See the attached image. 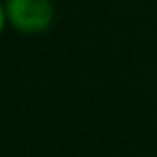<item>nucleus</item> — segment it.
<instances>
[{
    "label": "nucleus",
    "mask_w": 157,
    "mask_h": 157,
    "mask_svg": "<svg viewBox=\"0 0 157 157\" xmlns=\"http://www.w3.org/2000/svg\"><path fill=\"white\" fill-rule=\"evenodd\" d=\"M8 24V16H6V6H4L2 2H0V34H2L4 26Z\"/></svg>",
    "instance_id": "obj_2"
},
{
    "label": "nucleus",
    "mask_w": 157,
    "mask_h": 157,
    "mask_svg": "<svg viewBox=\"0 0 157 157\" xmlns=\"http://www.w3.org/2000/svg\"><path fill=\"white\" fill-rule=\"evenodd\" d=\"M8 24L28 36L44 34L54 22L52 0H6Z\"/></svg>",
    "instance_id": "obj_1"
}]
</instances>
